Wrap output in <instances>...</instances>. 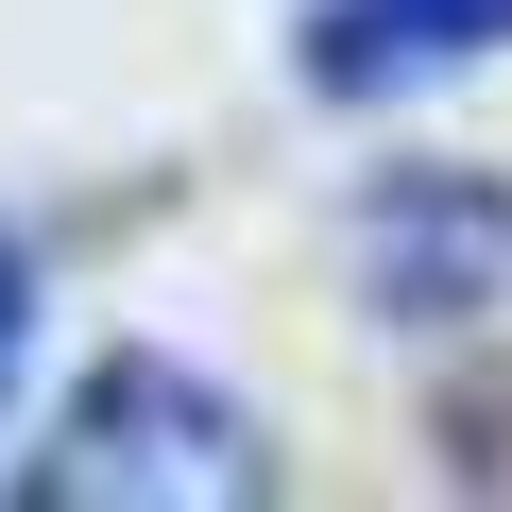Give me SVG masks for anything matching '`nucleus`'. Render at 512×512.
Instances as JSON below:
<instances>
[{
	"label": "nucleus",
	"mask_w": 512,
	"mask_h": 512,
	"mask_svg": "<svg viewBox=\"0 0 512 512\" xmlns=\"http://www.w3.org/2000/svg\"><path fill=\"white\" fill-rule=\"evenodd\" d=\"M35 512H103V495H188V512H239V495H274V427H256L239 393H205L188 359H103L69 393V427L18 461Z\"/></svg>",
	"instance_id": "obj_1"
},
{
	"label": "nucleus",
	"mask_w": 512,
	"mask_h": 512,
	"mask_svg": "<svg viewBox=\"0 0 512 512\" xmlns=\"http://www.w3.org/2000/svg\"><path fill=\"white\" fill-rule=\"evenodd\" d=\"M461 52H512V0H308V86L325 103H376V86H427Z\"/></svg>",
	"instance_id": "obj_2"
},
{
	"label": "nucleus",
	"mask_w": 512,
	"mask_h": 512,
	"mask_svg": "<svg viewBox=\"0 0 512 512\" xmlns=\"http://www.w3.org/2000/svg\"><path fill=\"white\" fill-rule=\"evenodd\" d=\"M18 359H35V256L0 239V393H18Z\"/></svg>",
	"instance_id": "obj_3"
}]
</instances>
